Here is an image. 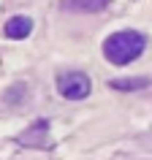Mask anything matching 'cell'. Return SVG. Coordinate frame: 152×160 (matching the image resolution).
Masks as SVG:
<instances>
[{"label": "cell", "instance_id": "cell-1", "mask_svg": "<svg viewBox=\"0 0 152 160\" xmlns=\"http://www.w3.org/2000/svg\"><path fill=\"white\" fill-rule=\"evenodd\" d=\"M144 49H147V35L139 30H119L103 41V57L111 65H128L141 57Z\"/></svg>", "mask_w": 152, "mask_h": 160}, {"label": "cell", "instance_id": "cell-2", "mask_svg": "<svg viewBox=\"0 0 152 160\" xmlns=\"http://www.w3.org/2000/svg\"><path fill=\"white\" fill-rule=\"evenodd\" d=\"M57 92L63 98H68V101H84L93 92V82L82 71H68V73L57 76Z\"/></svg>", "mask_w": 152, "mask_h": 160}, {"label": "cell", "instance_id": "cell-3", "mask_svg": "<svg viewBox=\"0 0 152 160\" xmlns=\"http://www.w3.org/2000/svg\"><path fill=\"white\" fill-rule=\"evenodd\" d=\"M3 30H6V38H11V41H22V38H27L30 30H33V19H30V17H11Z\"/></svg>", "mask_w": 152, "mask_h": 160}, {"label": "cell", "instance_id": "cell-4", "mask_svg": "<svg viewBox=\"0 0 152 160\" xmlns=\"http://www.w3.org/2000/svg\"><path fill=\"white\" fill-rule=\"evenodd\" d=\"M109 6V0H65L63 8L68 11H79V14H98Z\"/></svg>", "mask_w": 152, "mask_h": 160}, {"label": "cell", "instance_id": "cell-5", "mask_svg": "<svg viewBox=\"0 0 152 160\" xmlns=\"http://www.w3.org/2000/svg\"><path fill=\"white\" fill-rule=\"evenodd\" d=\"M109 87L111 90H119V92H133V90L149 87V79H114Z\"/></svg>", "mask_w": 152, "mask_h": 160}]
</instances>
